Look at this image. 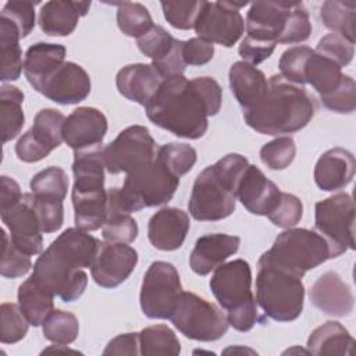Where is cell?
I'll use <instances>...</instances> for the list:
<instances>
[{"instance_id": "obj_10", "label": "cell", "mask_w": 356, "mask_h": 356, "mask_svg": "<svg viewBox=\"0 0 356 356\" xmlns=\"http://www.w3.org/2000/svg\"><path fill=\"white\" fill-rule=\"evenodd\" d=\"M314 228L328 242L332 256L355 249V203L349 193L341 192L314 206Z\"/></svg>"}, {"instance_id": "obj_6", "label": "cell", "mask_w": 356, "mask_h": 356, "mask_svg": "<svg viewBox=\"0 0 356 356\" xmlns=\"http://www.w3.org/2000/svg\"><path fill=\"white\" fill-rule=\"evenodd\" d=\"M209 285L218 305L227 312L228 324L236 331H250L259 320L263 321L252 292V270L248 261L236 259L220 264Z\"/></svg>"}, {"instance_id": "obj_38", "label": "cell", "mask_w": 356, "mask_h": 356, "mask_svg": "<svg viewBox=\"0 0 356 356\" xmlns=\"http://www.w3.org/2000/svg\"><path fill=\"white\" fill-rule=\"evenodd\" d=\"M68 177L60 167H47L35 174L29 182L35 197L64 200L68 191Z\"/></svg>"}, {"instance_id": "obj_42", "label": "cell", "mask_w": 356, "mask_h": 356, "mask_svg": "<svg viewBox=\"0 0 356 356\" xmlns=\"http://www.w3.org/2000/svg\"><path fill=\"white\" fill-rule=\"evenodd\" d=\"M161 8L167 22L182 31L195 28L196 19L204 4V0H178V1H161Z\"/></svg>"}, {"instance_id": "obj_4", "label": "cell", "mask_w": 356, "mask_h": 356, "mask_svg": "<svg viewBox=\"0 0 356 356\" xmlns=\"http://www.w3.org/2000/svg\"><path fill=\"white\" fill-rule=\"evenodd\" d=\"M249 161L245 156L229 153L206 167L195 179L188 203L191 216L197 221H218L231 216L236 192Z\"/></svg>"}, {"instance_id": "obj_7", "label": "cell", "mask_w": 356, "mask_h": 356, "mask_svg": "<svg viewBox=\"0 0 356 356\" xmlns=\"http://www.w3.org/2000/svg\"><path fill=\"white\" fill-rule=\"evenodd\" d=\"M256 302L264 314L275 321L296 320L302 314L305 302L302 278L260 256L256 275Z\"/></svg>"}, {"instance_id": "obj_12", "label": "cell", "mask_w": 356, "mask_h": 356, "mask_svg": "<svg viewBox=\"0 0 356 356\" xmlns=\"http://www.w3.org/2000/svg\"><path fill=\"white\" fill-rule=\"evenodd\" d=\"M156 153V142L143 125L125 128L103 150L106 170L110 174H128L154 160Z\"/></svg>"}, {"instance_id": "obj_58", "label": "cell", "mask_w": 356, "mask_h": 356, "mask_svg": "<svg viewBox=\"0 0 356 356\" xmlns=\"http://www.w3.org/2000/svg\"><path fill=\"white\" fill-rule=\"evenodd\" d=\"M103 355H140L139 350V332H127L113 338Z\"/></svg>"}, {"instance_id": "obj_22", "label": "cell", "mask_w": 356, "mask_h": 356, "mask_svg": "<svg viewBox=\"0 0 356 356\" xmlns=\"http://www.w3.org/2000/svg\"><path fill=\"white\" fill-rule=\"evenodd\" d=\"M191 228L188 214L177 207H163L147 224V238L159 250H177L182 246Z\"/></svg>"}, {"instance_id": "obj_56", "label": "cell", "mask_w": 356, "mask_h": 356, "mask_svg": "<svg viewBox=\"0 0 356 356\" xmlns=\"http://www.w3.org/2000/svg\"><path fill=\"white\" fill-rule=\"evenodd\" d=\"M182 46H184V40L175 39L172 49L163 58L152 61V65L157 70V72L161 75L163 79L177 76V75H184L186 64L182 56Z\"/></svg>"}, {"instance_id": "obj_26", "label": "cell", "mask_w": 356, "mask_h": 356, "mask_svg": "<svg viewBox=\"0 0 356 356\" xmlns=\"http://www.w3.org/2000/svg\"><path fill=\"white\" fill-rule=\"evenodd\" d=\"M90 1L51 0L42 6L39 26L49 36H68L78 25L79 17L85 15Z\"/></svg>"}, {"instance_id": "obj_40", "label": "cell", "mask_w": 356, "mask_h": 356, "mask_svg": "<svg viewBox=\"0 0 356 356\" xmlns=\"http://www.w3.org/2000/svg\"><path fill=\"white\" fill-rule=\"evenodd\" d=\"M42 325L43 337L57 345H70L79 334L76 316L65 310H53Z\"/></svg>"}, {"instance_id": "obj_48", "label": "cell", "mask_w": 356, "mask_h": 356, "mask_svg": "<svg viewBox=\"0 0 356 356\" xmlns=\"http://www.w3.org/2000/svg\"><path fill=\"white\" fill-rule=\"evenodd\" d=\"M3 234V246H1V263H0V273L6 278H18L25 275L31 267V256L19 250L8 238L4 229Z\"/></svg>"}, {"instance_id": "obj_16", "label": "cell", "mask_w": 356, "mask_h": 356, "mask_svg": "<svg viewBox=\"0 0 356 356\" xmlns=\"http://www.w3.org/2000/svg\"><path fill=\"white\" fill-rule=\"evenodd\" d=\"M138 263V252L127 243L102 242L90 267L93 281L102 288H115L122 284Z\"/></svg>"}, {"instance_id": "obj_33", "label": "cell", "mask_w": 356, "mask_h": 356, "mask_svg": "<svg viewBox=\"0 0 356 356\" xmlns=\"http://www.w3.org/2000/svg\"><path fill=\"white\" fill-rule=\"evenodd\" d=\"M18 28L0 17V79L17 81L24 70Z\"/></svg>"}, {"instance_id": "obj_2", "label": "cell", "mask_w": 356, "mask_h": 356, "mask_svg": "<svg viewBox=\"0 0 356 356\" xmlns=\"http://www.w3.org/2000/svg\"><path fill=\"white\" fill-rule=\"evenodd\" d=\"M102 242L78 227L67 228L33 264L32 275L63 302L82 296L88 275L82 268L92 267Z\"/></svg>"}, {"instance_id": "obj_25", "label": "cell", "mask_w": 356, "mask_h": 356, "mask_svg": "<svg viewBox=\"0 0 356 356\" xmlns=\"http://www.w3.org/2000/svg\"><path fill=\"white\" fill-rule=\"evenodd\" d=\"M163 82L161 75L152 64H128L122 67L117 76L115 85L118 92L128 100L146 106L154 96Z\"/></svg>"}, {"instance_id": "obj_46", "label": "cell", "mask_w": 356, "mask_h": 356, "mask_svg": "<svg viewBox=\"0 0 356 356\" xmlns=\"http://www.w3.org/2000/svg\"><path fill=\"white\" fill-rule=\"evenodd\" d=\"M139 232L136 221L129 213H111L102 227V235L106 242L131 243L136 239Z\"/></svg>"}, {"instance_id": "obj_61", "label": "cell", "mask_w": 356, "mask_h": 356, "mask_svg": "<svg viewBox=\"0 0 356 356\" xmlns=\"http://www.w3.org/2000/svg\"><path fill=\"white\" fill-rule=\"evenodd\" d=\"M229 352H234V353H235V352H249V353H254L253 350L246 349V348H245V349H243V348H228V349L224 350V353H229Z\"/></svg>"}, {"instance_id": "obj_39", "label": "cell", "mask_w": 356, "mask_h": 356, "mask_svg": "<svg viewBox=\"0 0 356 356\" xmlns=\"http://www.w3.org/2000/svg\"><path fill=\"white\" fill-rule=\"evenodd\" d=\"M117 6V25L124 35L138 39L153 26L152 15L143 4L122 1Z\"/></svg>"}, {"instance_id": "obj_51", "label": "cell", "mask_w": 356, "mask_h": 356, "mask_svg": "<svg viewBox=\"0 0 356 356\" xmlns=\"http://www.w3.org/2000/svg\"><path fill=\"white\" fill-rule=\"evenodd\" d=\"M303 216V204L300 199L292 193L281 192L277 206L267 214L270 221L281 228L295 227Z\"/></svg>"}, {"instance_id": "obj_15", "label": "cell", "mask_w": 356, "mask_h": 356, "mask_svg": "<svg viewBox=\"0 0 356 356\" xmlns=\"http://www.w3.org/2000/svg\"><path fill=\"white\" fill-rule=\"evenodd\" d=\"M3 224L10 231V241L24 253L33 256L42 252V228L33 207V193H24L21 200L0 211Z\"/></svg>"}, {"instance_id": "obj_9", "label": "cell", "mask_w": 356, "mask_h": 356, "mask_svg": "<svg viewBox=\"0 0 356 356\" xmlns=\"http://www.w3.org/2000/svg\"><path fill=\"white\" fill-rule=\"evenodd\" d=\"M170 320L186 338L200 342L220 339L227 334L229 327L227 316L220 307L193 292L185 291Z\"/></svg>"}, {"instance_id": "obj_8", "label": "cell", "mask_w": 356, "mask_h": 356, "mask_svg": "<svg viewBox=\"0 0 356 356\" xmlns=\"http://www.w3.org/2000/svg\"><path fill=\"white\" fill-rule=\"evenodd\" d=\"M261 256L300 278L306 271L334 259L328 242L317 231L306 228H288Z\"/></svg>"}, {"instance_id": "obj_41", "label": "cell", "mask_w": 356, "mask_h": 356, "mask_svg": "<svg viewBox=\"0 0 356 356\" xmlns=\"http://www.w3.org/2000/svg\"><path fill=\"white\" fill-rule=\"evenodd\" d=\"M156 157L177 177H181L192 170L196 163V150L188 143L171 142L157 149Z\"/></svg>"}, {"instance_id": "obj_23", "label": "cell", "mask_w": 356, "mask_h": 356, "mask_svg": "<svg viewBox=\"0 0 356 356\" xmlns=\"http://www.w3.org/2000/svg\"><path fill=\"white\" fill-rule=\"evenodd\" d=\"M241 239L227 234H207L197 238L189 256V266L197 275H207L239 249Z\"/></svg>"}, {"instance_id": "obj_1", "label": "cell", "mask_w": 356, "mask_h": 356, "mask_svg": "<svg viewBox=\"0 0 356 356\" xmlns=\"http://www.w3.org/2000/svg\"><path fill=\"white\" fill-rule=\"evenodd\" d=\"M222 89L211 76L186 79L177 75L163 79L145 106L147 118L178 138L199 139L209 127V117L221 108Z\"/></svg>"}, {"instance_id": "obj_32", "label": "cell", "mask_w": 356, "mask_h": 356, "mask_svg": "<svg viewBox=\"0 0 356 356\" xmlns=\"http://www.w3.org/2000/svg\"><path fill=\"white\" fill-rule=\"evenodd\" d=\"M75 225L83 231H96L107 218V191L72 192Z\"/></svg>"}, {"instance_id": "obj_17", "label": "cell", "mask_w": 356, "mask_h": 356, "mask_svg": "<svg viewBox=\"0 0 356 356\" xmlns=\"http://www.w3.org/2000/svg\"><path fill=\"white\" fill-rule=\"evenodd\" d=\"M90 88L89 74L79 64L65 61L40 85L38 92L54 103L68 106L85 100Z\"/></svg>"}, {"instance_id": "obj_60", "label": "cell", "mask_w": 356, "mask_h": 356, "mask_svg": "<svg viewBox=\"0 0 356 356\" xmlns=\"http://www.w3.org/2000/svg\"><path fill=\"white\" fill-rule=\"evenodd\" d=\"M50 352H56V353H67V352H76V350H72L70 349L67 345H53V346H49L46 348L42 353H50Z\"/></svg>"}, {"instance_id": "obj_29", "label": "cell", "mask_w": 356, "mask_h": 356, "mask_svg": "<svg viewBox=\"0 0 356 356\" xmlns=\"http://www.w3.org/2000/svg\"><path fill=\"white\" fill-rule=\"evenodd\" d=\"M228 76L231 90L243 111L257 104L268 86V81L263 71L245 61L234 63Z\"/></svg>"}, {"instance_id": "obj_37", "label": "cell", "mask_w": 356, "mask_h": 356, "mask_svg": "<svg viewBox=\"0 0 356 356\" xmlns=\"http://www.w3.org/2000/svg\"><path fill=\"white\" fill-rule=\"evenodd\" d=\"M139 350L140 355L177 356L181 353V343L170 327L156 324L139 332Z\"/></svg>"}, {"instance_id": "obj_20", "label": "cell", "mask_w": 356, "mask_h": 356, "mask_svg": "<svg viewBox=\"0 0 356 356\" xmlns=\"http://www.w3.org/2000/svg\"><path fill=\"white\" fill-rule=\"evenodd\" d=\"M236 197L249 213L267 216L277 206L281 191L259 167L249 164L239 182Z\"/></svg>"}, {"instance_id": "obj_43", "label": "cell", "mask_w": 356, "mask_h": 356, "mask_svg": "<svg viewBox=\"0 0 356 356\" xmlns=\"http://www.w3.org/2000/svg\"><path fill=\"white\" fill-rule=\"evenodd\" d=\"M0 341L3 343H15L21 341L29 327V321L15 303H1L0 306Z\"/></svg>"}, {"instance_id": "obj_36", "label": "cell", "mask_w": 356, "mask_h": 356, "mask_svg": "<svg viewBox=\"0 0 356 356\" xmlns=\"http://www.w3.org/2000/svg\"><path fill=\"white\" fill-rule=\"evenodd\" d=\"M355 1L327 0L320 8V18L325 28L355 43Z\"/></svg>"}, {"instance_id": "obj_31", "label": "cell", "mask_w": 356, "mask_h": 356, "mask_svg": "<svg viewBox=\"0 0 356 356\" xmlns=\"http://www.w3.org/2000/svg\"><path fill=\"white\" fill-rule=\"evenodd\" d=\"M18 306L31 325L39 327L54 310V295L33 275L18 286Z\"/></svg>"}, {"instance_id": "obj_13", "label": "cell", "mask_w": 356, "mask_h": 356, "mask_svg": "<svg viewBox=\"0 0 356 356\" xmlns=\"http://www.w3.org/2000/svg\"><path fill=\"white\" fill-rule=\"evenodd\" d=\"M246 4V1H204L193 28L197 38L224 47H232L245 31V19L239 8Z\"/></svg>"}, {"instance_id": "obj_27", "label": "cell", "mask_w": 356, "mask_h": 356, "mask_svg": "<svg viewBox=\"0 0 356 356\" xmlns=\"http://www.w3.org/2000/svg\"><path fill=\"white\" fill-rule=\"evenodd\" d=\"M65 47L57 43L38 42L32 44L24 58V74L31 86L38 92L40 85L65 63Z\"/></svg>"}, {"instance_id": "obj_24", "label": "cell", "mask_w": 356, "mask_h": 356, "mask_svg": "<svg viewBox=\"0 0 356 356\" xmlns=\"http://www.w3.org/2000/svg\"><path fill=\"white\" fill-rule=\"evenodd\" d=\"M355 156L342 147H334L323 153L314 165V182L325 192L343 189L355 175Z\"/></svg>"}, {"instance_id": "obj_18", "label": "cell", "mask_w": 356, "mask_h": 356, "mask_svg": "<svg viewBox=\"0 0 356 356\" xmlns=\"http://www.w3.org/2000/svg\"><path fill=\"white\" fill-rule=\"evenodd\" d=\"M106 115L95 107L75 108L64 122L63 138L74 152L102 145L107 132Z\"/></svg>"}, {"instance_id": "obj_14", "label": "cell", "mask_w": 356, "mask_h": 356, "mask_svg": "<svg viewBox=\"0 0 356 356\" xmlns=\"http://www.w3.org/2000/svg\"><path fill=\"white\" fill-rule=\"evenodd\" d=\"M65 117L54 108H42L28 129L15 145V153L24 163H36L47 157L53 149L58 147L63 138Z\"/></svg>"}, {"instance_id": "obj_45", "label": "cell", "mask_w": 356, "mask_h": 356, "mask_svg": "<svg viewBox=\"0 0 356 356\" xmlns=\"http://www.w3.org/2000/svg\"><path fill=\"white\" fill-rule=\"evenodd\" d=\"M295 154L296 145L289 136H278L260 149V160L271 170H285L293 161Z\"/></svg>"}, {"instance_id": "obj_52", "label": "cell", "mask_w": 356, "mask_h": 356, "mask_svg": "<svg viewBox=\"0 0 356 356\" xmlns=\"http://www.w3.org/2000/svg\"><path fill=\"white\" fill-rule=\"evenodd\" d=\"M323 104L335 113L350 114L356 108V83L352 76L343 75L339 86L330 95L320 97Z\"/></svg>"}, {"instance_id": "obj_21", "label": "cell", "mask_w": 356, "mask_h": 356, "mask_svg": "<svg viewBox=\"0 0 356 356\" xmlns=\"http://www.w3.org/2000/svg\"><path fill=\"white\" fill-rule=\"evenodd\" d=\"M293 4L295 1L252 3L245 21L246 35L278 43Z\"/></svg>"}, {"instance_id": "obj_54", "label": "cell", "mask_w": 356, "mask_h": 356, "mask_svg": "<svg viewBox=\"0 0 356 356\" xmlns=\"http://www.w3.org/2000/svg\"><path fill=\"white\" fill-rule=\"evenodd\" d=\"M33 207L43 234H51L61 228L64 222V206L61 200L33 196Z\"/></svg>"}, {"instance_id": "obj_50", "label": "cell", "mask_w": 356, "mask_h": 356, "mask_svg": "<svg viewBox=\"0 0 356 356\" xmlns=\"http://www.w3.org/2000/svg\"><path fill=\"white\" fill-rule=\"evenodd\" d=\"M316 53L332 60L342 68L353 60L355 43L338 33H328L318 40Z\"/></svg>"}, {"instance_id": "obj_35", "label": "cell", "mask_w": 356, "mask_h": 356, "mask_svg": "<svg viewBox=\"0 0 356 356\" xmlns=\"http://www.w3.org/2000/svg\"><path fill=\"white\" fill-rule=\"evenodd\" d=\"M24 93L11 85H3L0 89V122L3 143L14 139L25 124L22 110Z\"/></svg>"}, {"instance_id": "obj_11", "label": "cell", "mask_w": 356, "mask_h": 356, "mask_svg": "<svg viewBox=\"0 0 356 356\" xmlns=\"http://www.w3.org/2000/svg\"><path fill=\"white\" fill-rule=\"evenodd\" d=\"M182 292L177 268L167 261H153L142 281L140 309L149 318H170Z\"/></svg>"}, {"instance_id": "obj_5", "label": "cell", "mask_w": 356, "mask_h": 356, "mask_svg": "<svg viewBox=\"0 0 356 356\" xmlns=\"http://www.w3.org/2000/svg\"><path fill=\"white\" fill-rule=\"evenodd\" d=\"M179 186L174 175L157 157L127 174L122 188L107 191V214L132 213L168 203Z\"/></svg>"}, {"instance_id": "obj_44", "label": "cell", "mask_w": 356, "mask_h": 356, "mask_svg": "<svg viewBox=\"0 0 356 356\" xmlns=\"http://www.w3.org/2000/svg\"><path fill=\"white\" fill-rule=\"evenodd\" d=\"M313 49L309 46H293L286 49L280 58V75L291 83L305 85L303 71L309 57L313 54Z\"/></svg>"}, {"instance_id": "obj_30", "label": "cell", "mask_w": 356, "mask_h": 356, "mask_svg": "<svg viewBox=\"0 0 356 356\" xmlns=\"http://www.w3.org/2000/svg\"><path fill=\"white\" fill-rule=\"evenodd\" d=\"M307 352L318 356H350L355 352V339L341 323L327 321L310 334L307 339Z\"/></svg>"}, {"instance_id": "obj_19", "label": "cell", "mask_w": 356, "mask_h": 356, "mask_svg": "<svg viewBox=\"0 0 356 356\" xmlns=\"http://www.w3.org/2000/svg\"><path fill=\"white\" fill-rule=\"evenodd\" d=\"M309 296L318 310L335 317L350 314L355 305L350 286L335 271L321 274L310 286Z\"/></svg>"}, {"instance_id": "obj_28", "label": "cell", "mask_w": 356, "mask_h": 356, "mask_svg": "<svg viewBox=\"0 0 356 356\" xmlns=\"http://www.w3.org/2000/svg\"><path fill=\"white\" fill-rule=\"evenodd\" d=\"M104 147L96 145L74 152V186L72 192L104 191Z\"/></svg>"}, {"instance_id": "obj_53", "label": "cell", "mask_w": 356, "mask_h": 356, "mask_svg": "<svg viewBox=\"0 0 356 356\" xmlns=\"http://www.w3.org/2000/svg\"><path fill=\"white\" fill-rule=\"evenodd\" d=\"M35 4L26 0L7 1L0 17L13 22L18 28L21 38H26L35 26Z\"/></svg>"}, {"instance_id": "obj_3", "label": "cell", "mask_w": 356, "mask_h": 356, "mask_svg": "<svg viewBox=\"0 0 356 356\" xmlns=\"http://www.w3.org/2000/svg\"><path fill=\"white\" fill-rule=\"evenodd\" d=\"M313 96L281 75H273L261 100L243 111L245 122L263 135H284L303 129L314 117Z\"/></svg>"}, {"instance_id": "obj_57", "label": "cell", "mask_w": 356, "mask_h": 356, "mask_svg": "<svg viewBox=\"0 0 356 356\" xmlns=\"http://www.w3.org/2000/svg\"><path fill=\"white\" fill-rule=\"evenodd\" d=\"M182 56L186 65L207 64L214 56V44L197 36L191 38L189 40H184Z\"/></svg>"}, {"instance_id": "obj_49", "label": "cell", "mask_w": 356, "mask_h": 356, "mask_svg": "<svg viewBox=\"0 0 356 356\" xmlns=\"http://www.w3.org/2000/svg\"><path fill=\"white\" fill-rule=\"evenodd\" d=\"M175 38L171 36L163 26L153 25L146 33L136 39L139 50L152 58V61L163 58L174 46Z\"/></svg>"}, {"instance_id": "obj_47", "label": "cell", "mask_w": 356, "mask_h": 356, "mask_svg": "<svg viewBox=\"0 0 356 356\" xmlns=\"http://www.w3.org/2000/svg\"><path fill=\"white\" fill-rule=\"evenodd\" d=\"M312 33V22L309 13L302 1H295L284 31L278 39V43H300L310 38Z\"/></svg>"}, {"instance_id": "obj_55", "label": "cell", "mask_w": 356, "mask_h": 356, "mask_svg": "<svg viewBox=\"0 0 356 356\" xmlns=\"http://www.w3.org/2000/svg\"><path fill=\"white\" fill-rule=\"evenodd\" d=\"M275 46H277V42L264 40V39L246 35L238 47V53L245 63L250 65H257L273 54V51L275 50Z\"/></svg>"}, {"instance_id": "obj_34", "label": "cell", "mask_w": 356, "mask_h": 356, "mask_svg": "<svg viewBox=\"0 0 356 356\" xmlns=\"http://www.w3.org/2000/svg\"><path fill=\"white\" fill-rule=\"evenodd\" d=\"M342 76L341 67L332 60L316 53V50L309 57L303 71L305 83L312 85L320 97L334 92L339 86Z\"/></svg>"}, {"instance_id": "obj_59", "label": "cell", "mask_w": 356, "mask_h": 356, "mask_svg": "<svg viewBox=\"0 0 356 356\" xmlns=\"http://www.w3.org/2000/svg\"><path fill=\"white\" fill-rule=\"evenodd\" d=\"M0 192H1V199H0V211L10 209L15 203H18L22 197L24 193H21V188L17 181L7 175H1L0 178Z\"/></svg>"}]
</instances>
